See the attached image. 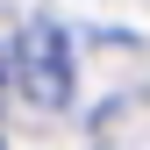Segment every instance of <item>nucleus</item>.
Listing matches in <instances>:
<instances>
[{
	"mask_svg": "<svg viewBox=\"0 0 150 150\" xmlns=\"http://www.w3.org/2000/svg\"><path fill=\"white\" fill-rule=\"evenodd\" d=\"M14 79L36 107H64L71 100V43L57 22H29L22 43H14Z\"/></svg>",
	"mask_w": 150,
	"mask_h": 150,
	"instance_id": "f257e3e1",
	"label": "nucleus"
}]
</instances>
